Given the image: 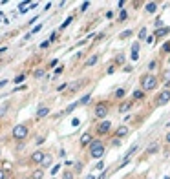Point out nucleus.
Instances as JSON below:
<instances>
[{
  "instance_id": "53",
  "label": "nucleus",
  "mask_w": 170,
  "mask_h": 179,
  "mask_svg": "<svg viewBox=\"0 0 170 179\" xmlns=\"http://www.w3.org/2000/svg\"><path fill=\"white\" fill-rule=\"evenodd\" d=\"M49 44H51V42H49V40H48V42H42V44H40V48H48Z\"/></svg>"
},
{
  "instance_id": "26",
  "label": "nucleus",
  "mask_w": 170,
  "mask_h": 179,
  "mask_svg": "<svg viewBox=\"0 0 170 179\" xmlns=\"http://www.w3.org/2000/svg\"><path fill=\"white\" fill-rule=\"evenodd\" d=\"M82 166H84V163H81V161L75 163V165H73V170H71V172H73V174H81V172H82Z\"/></svg>"
},
{
  "instance_id": "8",
  "label": "nucleus",
  "mask_w": 170,
  "mask_h": 179,
  "mask_svg": "<svg viewBox=\"0 0 170 179\" xmlns=\"http://www.w3.org/2000/svg\"><path fill=\"white\" fill-rule=\"evenodd\" d=\"M44 155H46V152H42V150L33 152V154L29 155V163H31V165H40L42 159H44Z\"/></svg>"
},
{
  "instance_id": "14",
  "label": "nucleus",
  "mask_w": 170,
  "mask_h": 179,
  "mask_svg": "<svg viewBox=\"0 0 170 179\" xmlns=\"http://www.w3.org/2000/svg\"><path fill=\"white\" fill-rule=\"evenodd\" d=\"M157 11V2H145V13L154 15Z\"/></svg>"
},
{
  "instance_id": "51",
  "label": "nucleus",
  "mask_w": 170,
  "mask_h": 179,
  "mask_svg": "<svg viewBox=\"0 0 170 179\" xmlns=\"http://www.w3.org/2000/svg\"><path fill=\"white\" fill-rule=\"evenodd\" d=\"M37 144H39V146L44 144V137H39V139H37Z\"/></svg>"
},
{
  "instance_id": "18",
  "label": "nucleus",
  "mask_w": 170,
  "mask_h": 179,
  "mask_svg": "<svg viewBox=\"0 0 170 179\" xmlns=\"http://www.w3.org/2000/svg\"><path fill=\"white\" fill-rule=\"evenodd\" d=\"M51 163H53V157H51L49 154H46V155H44V159H42V163H40V168L44 170V168L51 166Z\"/></svg>"
},
{
  "instance_id": "42",
  "label": "nucleus",
  "mask_w": 170,
  "mask_h": 179,
  "mask_svg": "<svg viewBox=\"0 0 170 179\" xmlns=\"http://www.w3.org/2000/svg\"><path fill=\"white\" fill-rule=\"evenodd\" d=\"M62 71H64V66H59V68L55 70V75H60V73H62Z\"/></svg>"
},
{
  "instance_id": "11",
  "label": "nucleus",
  "mask_w": 170,
  "mask_h": 179,
  "mask_svg": "<svg viewBox=\"0 0 170 179\" xmlns=\"http://www.w3.org/2000/svg\"><path fill=\"white\" fill-rule=\"evenodd\" d=\"M128 133H130V128H128V126H119V128L115 130V139H123V137H126Z\"/></svg>"
},
{
  "instance_id": "48",
  "label": "nucleus",
  "mask_w": 170,
  "mask_h": 179,
  "mask_svg": "<svg viewBox=\"0 0 170 179\" xmlns=\"http://www.w3.org/2000/svg\"><path fill=\"white\" fill-rule=\"evenodd\" d=\"M106 177H108V172H106V170H104V172H102V174L99 175V179H106Z\"/></svg>"
},
{
  "instance_id": "25",
  "label": "nucleus",
  "mask_w": 170,
  "mask_h": 179,
  "mask_svg": "<svg viewBox=\"0 0 170 179\" xmlns=\"http://www.w3.org/2000/svg\"><path fill=\"white\" fill-rule=\"evenodd\" d=\"M134 35V31L132 29H126V31H123V33L119 35V40H124V38H130Z\"/></svg>"
},
{
  "instance_id": "4",
  "label": "nucleus",
  "mask_w": 170,
  "mask_h": 179,
  "mask_svg": "<svg viewBox=\"0 0 170 179\" xmlns=\"http://www.w3.org/2000/svg\"><path fill=\"white\" fill-rule=\"evenodd\" d=\"M110 113V102H106V101H99L97 104H95V108H93V115L97 119H106V115Z\"/></svg>"
},
{
  "instance_id": "7",
  "label": "nucleus",
  "mask_w": 170,
  "mask_h": 179,
  "mask_svg": "<svg viewBox=\"0 0 170 179\" xmlns=\"http://www.w3.org/2000/svg\"><path fill=\"white\" fill-rule=\"evenodd\" d=\"M92 141H93V135H92V132H84V133L81 135V139H79L81 148H88Z\"/></svg>"
},
{
  "instance_id": "10",
  "label": "nucleus",
  "mask_w": 170,
  "mask_h": 179,
  "mask_svg": "<svg viewBox=\"0 0 170 179\" xmlns=\"http://www.w3.org/2000/svg\"><path fill=\"white\" fill-rule=\"evenodd\" d=\"M168 33H170V26H166V28H163V26H161V28H157L152 35H154V38H165Z\"/></svg>"
},
{
  "instance_id": "28",
  "label": "nucleus",
  "mask_w": 170,
  "mask_h": 179,
  "mask_svg": "<svg viewBox=\"0 0 170 179\" xmlns=\"http://www.w3.org/2000/svg\"><path fill=\"white\" fill-rule=\"evenodd\" d=\"M161 53H163V55H168V53H170V40H166L165 44L161 46Z\"/></svg>"
},
{
  "instance_id": "37",
  "label": "nucleus",
  "mask_w": 170,
  "mask_h": 179,
  "mask_svg": "<svg viewBox=\"0 0 170 179\" xmlns=\"http://www.w3.org/2000/svg\"><path fill=\"white\" fill-rule=\"evenodd\" d=\"M155 66H157V60H155V59L148 62V70H150V71H152V70H155ZM150 71H148V73H150Z\"/></svg>"
},
{
  "instance_id": "34",
  "label": "nucleus",
  "mask_w": 170,
  "mask_h": 179,
  "mask_svg": "<svg viewBox=\"0 0 170 179\" xmlns=\"http://www.w3.org/2000/svg\"><path fill=\"white\" fill-rule=\"evenodd\" d=\"M126 18H128V13H126V9H121V13H119V20H121V22H124Z\"/></svg>"
},
{
  "instance_id": "45",
  "label": "nucleus",
  "mask_w": 170,
  "mask_h": 179,
  "mask_svg": "<svg viewBox=\"0 0 170 179\" xmlns=\"http://www.w3.org/2000/svg\"><path fill=\"white\" fill-rule=\"evenodd\" d=\"M57 90H59V91H62V90H68V84H62V86H57Z\"/></svg>"
},
{
  "instance_id": "13",
  "label": "nucleus",
  "mask_w": 170,
  "mask_h": 179,
  "mask_svg": "<svg viewBox=\"0 0 170 179\" xmlns=\"http://www.w3.org/2000/svg\"><path fill=\"white\" fill-rule=\"evenodd\" d=\"M99 59H101V55L99 53H95V55H92V57H88L86 59V62H84V68H90V66H95L99 62Z\"/></svg>"
},
{
  "instance_id": "39",
  "label": "nucleus",
  "mask_w": 170,
  "mask_h": 179,
  "mask_svg": "<svg viewBox=\"0 0 170 179\" xmlns=\"http://www.w3.org/2000/svg\"><path fill=\"white\" fill-rule=\"evenodd\" d=\"M146 42H148V44H154V42H155V38H154V35H146V38H145Z\"/></svg>"
},
{
  "instance_id": "21",
  "label": "nucleus",
  "mask_w": 170,
  "mask_h": 179,
  "mask_svg": "<svg viewBox=\"0 0 170 179\" xmlns=\"http://www.w3.org/2000/svg\"><path fill=\"white\" fill-rule=\"evenodd\" d=\"M137 150H139V146H137V144H134V146H130V150H128V152H126V155H124V159H128V161H130V157H132V155H134V154L137 152Z\"/></svg>"
},
{
  "instance_id": "33",
  "label": "nucleus",
  "mask_w": 170,
  "mask_h": 179,
  "mask_svg": "<svg viewBox=\"0 0 170 179\" xmlns=\"http://www.w3.org/2000/svg\"><path fill=\"white\" fill-rule=\"evenodd\" d=\"M163 80H165V84H166V82H170V68L163 71Z\"/></svg>"
},
{
  "instance_id": "24",
  "label": "nucleus",
  "mask_w": 170,
  "mask_h": 179,
  "mask_svg": "<svg viewBox=\"0 0 170 179\" xmlns=\"http://www.w3.org/2000/svg\"><path fill=\"white\" fill-rule=\"evenodd\" d=\"M124 60H126V59H124V53H117V57H115L113 62H115V66H123Z\"/></svg>"
},
{
  "instance_id": "44",
  "label": "nucleus",
  "mask_w": 170,
  "mask_h": 179,
  "mask_svg": "<svg viewBox=\"0 0 170 179\" xmlns=\"http://www.w3.org/2000/svg\"><path fill=\"white\" fill-rule=\"evenodd\" d=\"M88 6H90V2H84V4L81 6V11H86V9H88Z\"/></svg>"
},
{
  "instance_id": "41",
  "label": "nucleus",
  "mask_w": 170,
  "mask_h": 179,
  "mask_svg": "<svg viewBox=\"0 0 170 179\" xmlns=\"http://www.w3.org/2000/svg\"><path fill=\"white\" fill-rule=\"evenodd\" d=\"M102 168H104V163H102V161H99V163H97V166H95V170H102Z\"/></svg>"
},
{
  "instance_id": "56",
  "label": "nucleus",
  "mask_w": 170,
  "mask_h": 179,
  "mask_svg": "<svg viewBox=\"0 0 170 179\" xmlns=\"http://www.w3.org/2000/svg\"><path fill=\"white\" fill-rule=\"evenodd\" d=\"M86 179H95V175H93V174H88V175H86Z\"/></svg>"
},
{
  "instance_id": "20",
  "label": "nucleus",
  "mask_w": 170,
  "mask_h": 179,
  "mask_svg": "<svg viewBox=\"0 0 170 179\" xmlns=\"http://www.w3.org/2000/svg\"><path fill=\"white\" fill-rule=\"evenodd\" d=\"M44 75H46V68H37V70L33 71V77H35V79H42Z\"/></svg>"
},
{
  "instance_id": "54",
  "label": "nucleus",
  "mask_w": 170,
  "mask_h": 179,
  "mask_svg": "<svg viewBox=\"0 0 170 179\" xmlns=\"http://www.w3.org/2000/svg\"><path fill=\"white\" fill-rule=\"evenodd\" d=\"M113 17V11H106V18H112Z\"/></svg>"
},
{
  "instance_id": "15",
  "label": "nucleus",
  "mask_w": 170,
  "mask_h": 179,
  "mask_svg": "<svg viewBox=\"0 0 170 179\" xmlns=\"http://www.w3.org/2000/svg\"><path fill=\"white\" fill-rule=\"evenodd\" d=\"M132 106H134V101H124V102H121L119 104V113H126Z\"/></svg>"
},
{
  "instance_id": "40",
  "label": "nucleus",
  "mask_w": 170,
  "mask_h": 179,
  "mask_svg": "<svg viewBox=\"0 0 170 179\" xmlns=\"http://www.w3.org/2000/svg\"><path fill=\"white\" fill-rule=\"evenodd\" d=\"M26 6H28V2L20 4V6H18V11H20V13H26Z\"/></svg>"
},
{
  "instance_id": "23",
  "label": "nucleus",
  "mask_w": 170,
  "mask_h": 179,
  "mask_svg": "<svg viewBox=\"0 0 170 179\" xmlns=\"http://www.w3.org/2000/svg\"><path fill=\"white\" fill-rule=\"evenodd\" d=\"M77 106H79V102H77V101H75V102H71V104H70V106H68L66 110H62V115H66V113H71L73 110H77Z\"/></svg>"
},
{
  "instance_id": "17",
  "label": "nucleus",
  "mask_w": 170,
  "mask_h": 179,
  "mask_svg": "<svg viewBox=\"0 0 170 179\" xmlns=\"http://www.w3.org/2000/svg\"><path fill=\"white\" fill-rule=\"evenodd\" d=\"M157 152H159V141H154V143L146 148V154H148V155H154V154H157Z\"/></svg>"
},
{
  "instance_id": "35",
  "label": "nucleus",
  "mask_w": 170,
  "mask_h": 179,
  "mask_svg": "<svg viewBox=\"0 0 170 179\" xmlns=\"http://www.w3.org/2000/svg\"><path fill=\"white\" fill-rule=\"evenodd\" d=\"M71 20H73V17H68V18H66V20H64V24H62V26H60V28H59V31H62V29H66V28H68V24H70V22H71Z\"/></svg>"
},
{
  "instance_id": "22",
  "label": "nucleus",
  "mask_w": 170,
  "mask_h": 179,
  "mask_svg": "<svg viewBox=\"0 0 170 179\" xmlns=\"http://www.w3.org/2000/svg\"><path fill=\"white\" fill-rule=\"evenodd\" d=\"M124 95H126V90H124V88H119V90L113 91V97H115V99H124Z\"/></svg>"
},
{
  "instance_id": "38",
  "label": "nucleus",
  "mask_w": 170,
  "mask_h": 179,
  "mask_svg": "<svg viewBox=\"0 0 170 179\" xmlns=\"http://www.w3.org/2000/svg\"><path fill=\"white\" fill-rule=\"evenodd\" d=\"M24 79H26V75H24V73H20V75H17V77H15V84H18V82H22Z\"/></svg>"
},
{
  "instance_id": "31",
  "label": "nucleus",
  "mask_w": 170,
  "mask_h": 179,
  "mask_svg": "<svg viewBox=\"0 0 170 179\" xmlns=\"http://www.w3.org/2000/svg\"><path fill=\"white\" fill-rule=\"evenodd\" d=\"M73 86H70V93H73V91H77L81 86H82V80H79V82H71Z\"/></svg>"
},
{
  "instance_id": "49",
  "label": "nucleus",
  "mask_w": 170,
  "mask_h": 179,
  "mask_svg": "<svg viewBox=\"0 0 170 179\" xmlns=\"http://www.w3.org/2000/svg\"><path fill=\"white\" fill-rule=\"evenodd\" d=\"M40 29H42V24H39V26H35V28H33V33H37V31H40Z\"/></svg>"
},
{
  "instance_id": "1",
  "label": "nucleus",
  "mask_w": 170,
  "mask_h": 179,
  "mask_svg": "<svg viewBox=\"0 0 170 179\" xmlns=\"http://www.w3.org/2000/svg\"><path fill=\"white\" fill-rule=\"evenodd\" d=\"M139 84H141L139 90H143L145 93L146 91H154L157 88V84H159V79L154 75V73H143L141 79H139Z\"/></svg>"
},
{
  "instance_id": "50",
  "label": "nucleus",
  "mask_w": 170,
  "mask_h": 179,
  "mask_svg": "<svg viewBox=\"0 0 170 179\" xmlns=\"http://www.w3.org/2000/svg\"><path fill=\"white\" fill-rule=\"evenodd\" d=\"M123 71H126V73H130V71H132V66H124V68H123Z\"/></svg>"
},
{
  "instance_id": "32",
  "label": "nucleus",
  "mask_w": 170,
  "mask_h": 179,
  "mask_svg": "<svg viewBox=\"0 0 170 179\" xmlns=\"http://www.w3.org/2000/svg\"><path fill=\"white\" fill-rule=\"evenodd\" d=\"M7 110H9V102L2 104V106H0V117H4V115L7 113Z\"/></svg>"
},
{
  "instance_id": "58",
  "label": "nucleus",
  "mask_w": 170,
  "mask_h": 179,
  "mask_svg": "<svg viewBox=\"0 0 170 179\" xmlns=\"http://www.w3.org/2000/svg\"><path fill=\"white\" fill-rule=\"evenodd\" d=\"M0 155H2V150H0Z\"/></svg>"
},
{
  "instance_id": "9",
  "label": "nucleus",
  "mask_w": 170,
  "mask_h": 179,
  "mask_svg": "<svg viewBox=\"0 0 170 179\" xmlns=\"http://www.w3.org/2000/svg\"><path fill=\"white\" fill-rule=\"evenodd\" d=\"M49 113H51L49 106H44V104H42V106H39V108H37V112H35V117H37V119H44V117H48Z\"/></svg>"
},
{
  "instance_id": "43",
  "label": "nucleus",
  "mask_w": 170,
  "mask_h": 179,
  "mask_svg": "<svg viewBox=\"0 0 170 179\" xmlns=\"http://www.w3.org/2000/svg\"><path fill=\"white\" fill-rule=\"evenodd\" d=\"M59 170H60V166H59V165H57V166H53V170H51V174L55 175V174H59Z\"/></svg>"
},
{
  "instance_id": "55",
  "label": "nucleus",
  "mask_w": 170,
  "mask_h": 179,
  "mask_svg": "<svg viewBox=\"0 0 170 179\" xmlns=\"http://www.w3.org/2000/svg\"><path fill=\"white\" fill-rule=\"evenodd\" d=\"M6 84H7V80H6V79H4V80H0V88H4Z\"/></svg>"
},
{
  "instance_id": "36",
  "label": "nucleus",
  "mask_w": 170,
  "mask_h": 179,
  "mask_svg": "<svg viewBox=\"0 0 170 179\" xmlns=\"http://www.w3.org/2000/svg\"><path fill=\"white\" fill-rule=\"evenodd\" d=\"M7 175H9V172L6 170V168L0 166V179H7Z\"/></svg>"
},
{
  "instance_id": "47",
  "label": "nucleus",
  "mask_w": 170,
  "mask_h": 179,
  "mask_svg": "<svg viewBox=\"0 0 170 179\" xmlns=\"http://www.w3.org/2000/svg\"><path fill=\"white\" fill-rule=\"evenodd\" d=\"M113 71H115V66H110V68H108V71H106V73H108V75H112Z\"/></svg>"
},
{
  "instance_id": "16",
  "label": "nucleus",
  "mask_w": 170,
  "mask_h": 179,
  "mask_svg": "<svg viewBox=\"0 0 170 179\" xmlns=\"http://www.w3.org/2000/svg\"><path fill=\"white\" fill-rule=\"evenodd\" d=\"M146 97V93L143 91V90H134V93H132V101L135 102V101H143Z\"/></svg>"
},
{
  "instance_id": "19",
  "label": "nucleus",
  "mask_w": 170,
  "mask_h": 179,
  "mask_svg": "<svg viewBox=\"0 0 170 179\" xmlns=\"http://www.w3.org/2000/svg\"><path fill=\"white\" fill-rule=\"evenodd\" d=\"M42 177H44V170L42 168H37V170L31 172V179H42Z\"/></svg>"
},
{
  "instance_id": "6",
  "label": "nucleus",
  "mask_w": 170,
  "mask_h": 179,
  "mask_svg": "<svg viewBox=\"0 0 170 179\" xmlns=\"http://www.w3.org/2000/svg\"><path fill=\"white\" fill-rule=\"evenodd\" d=\"M170 102V90H163V91H159L157 95H155V106H165V104Z\"/></svg>"
},
{
  "instance_id": "29",
  "label": "nucleus",
  "mask_w": 170,
  "mask_h": 179,
  "mask_svg": "<svg viewBox=\"0 0 170 179\" xmlns=\"http://www.w3.org/2000/svg\"><path fill=\"white\" fill-rule=\"evenodd\" d=\"M62 179H75V174L71 170H62Z\"/></svg>"
},
{
  "instance_id": "2",
  "label": "nucleus",
  "mask_w": 170,
  "mask_h": 179,
  "mask_svg": "<svg viewBox=\"0 0 170 179\" xmlns=\"http://www.w3.org/2000/svg\"><path fill=\"white\" fill-rule=\"evenodd\" d=\"M88 152H90V157L92 159H101L106 152V146L102 143V139H93L88 146Z\"/></svg>"
},
{
  "instance_id": "5",
  "label": "nucleus",
  "mask_w": 170,
  "mask_h": 179,
  "mask_svg": "<svg viewBox=\"0 0 170 179\" xmlns=\"http://www.w3.org/2000/svg\"><path fill=\"white\" fill-rule=\"evenodd\" d=\"M110 130H112V122L110 121H101L97 126H95V133L99 135V137H104V135H108L110 133Z\"/></svg>"
},
{
  "instance_id": "30",
  "label": "nucleus",
  "mask_w": 170,
  "mask_h": 179,
  "mask_svg": "<svg viewBox=\"0 0 170 179\" xmlns=\"http://www.w3.org/2000/svg\"><path fill=\"white\" fill-rule=\"evenodd\" d=\"M146 33H148V29L143 26L141 31H139V35H137V38H139V40H145V38H146ZM139 40H137V42H139Z\"/></svg>"
},
{
  "instance_id": "3",
  "label": "nucleus",
  "mask_w": 170,
  "mask_h": 179,
  "mask_svg": "<svg viewBox=\"0 0 170 179\" xmlns=\"http://www.w3.org/2000/svg\"><path fill=\"white\" fill-rule=\"evenodd\" d=\"M28 133H29V128H28V124H26V122L15 124V126H13V130H11V135H13V139H15V141H24V139L28 137Z\"/></svg>"
},
{
  "instance_id": "57",
  "label": "nucleus",
  "mask_w": 170,
  "mask_h": 179,
  "mask_svg": "<svg viewBox=\"0 0 170 179\" xmlns=\"http://www.w3.org/2000/svg\"><path fill=\"white\" fill-rule=\"evenodd\" d=\"M165 179H170V177H168V175H166V177H165Z\"/></svg>"
},
{
  "instance_id": "52",
  "label": "nucleus",
  "mask_w": 170,
  "mask_h": 179,
  "mask_svg": "<svg viewBox=\"0 0 170 179\" xmlns=\"http://www.w3.org/2000/svg\"><path fill=\"white\" fill-rule=\"evenodd\" d=\"M165 143H168V144H170V132L165 135Z\"/></svg>"
},
{
  "instance_id": "27",
  "label": "nucleus",
  "mask_w": 170,
  "mask_h": 179,
  "mask_svg": "<svg viewBox=\"0 0 170 179\" xmlns=\"http://www.w3.org/2000/svg\"><path fill=\"white\" fill-rule=\"evenodd\" d=\"M90 99H92V95H90V93H86V95H84L82 99H79L77 102H79V106H84V104H88L90 102Z\"/></svg>"
},
{
  "instance_id": "46",
  "label": "nucleus",
  "mask_w": 170,
  "mask_h": 179,
  "mask_svg": "<svg viewBox=\"0 0 170 179\" xmlns=\"http://www.w3.org/2000/svg\"><path fill=\"white\" fill-rule=\"evenodd\" d=\"M112 143H113V146H121V139H113Z\"/></svg>"
},
{
  "instance_id": "12",
  "label": "nucleus",
  "mask_w": 170,
  "mask_h": 179,
  "mask_svg": "<svg viewBox=\"0 0 170 179\" xmlns=\"http://www.w3.org/2000/svg\"><path fill=\"white\" fill-rule=\"evenodd\" d=\"M139 46H141V44H139L137 40L132 44V55H130V59H132L134 62H135V60H139Z\"/></svg>"
}]
</instances>
